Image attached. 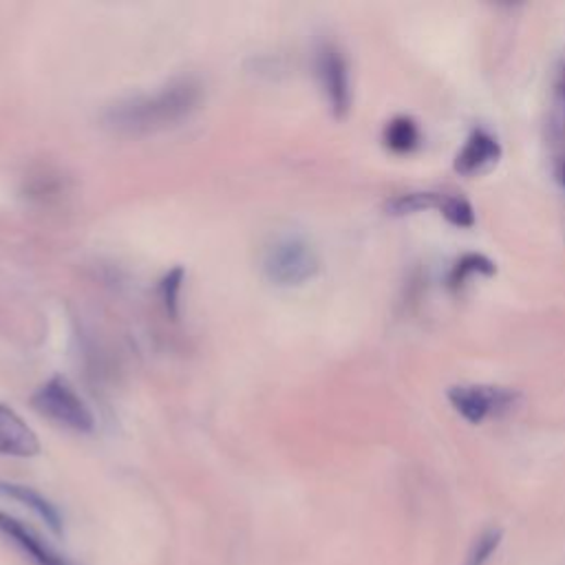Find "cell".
<instances>
[{"label":"cell","mask_w":565,"mask_h":565,"mask_svg":"<svg viewBox=\"0 0 565 565\" xmlns=\"http://www.w3.org/2000/svg\"><path fill=\"white\" fill-rule=\"evenodd\" d=\"M202 100V82L195 77H179L148 96L113 105L105 116V124L120 135H151L185 122L200 109Z\"/></svg>","instance_id":"cell-1"},{"label":"cell","mask_w":565,"mask_h":565,"mask_svg":"<svg viewBox=\"0 0 565 565\" xmlns=\"http://www.w3.org/2000/svg\"><path fill=\"white\" fill-rule=\"evenodd\" d=\"M321 259L303 237L276 239L263 259L265 276L280 288H297L318 274Z\"/></svg>","instance_id":"cell-2"},{"label":"cell","mask_w":565,"mask_h":565,"mask_svg":"<svg viewBox=\"0 0 565 565\" xmlns=\"http://www.w3.org/2000/svg\"><path fill=\"white\" fill-rule=\"evenodd\" d=\"M446 396L450 407L470 424H482L489 418L508 416L521 402L519 392L495 385H455Z\"/></svg>","instance_id":"cell-3"},{"label":"cell","mask_w":565,"mask_h":565,"mask_svg":"<svg viewBox=\"0 0 565 565\" xmlns=\"http://www.w3.org/2000/svg\"><path fill=\"white\" fill-rule=\"evenodd\" d=\"M34 407L64 429L77 433H91L96 429V416L64 378H51L45 383L34 396Z\"/></svg>","instance_id":"cell-4"},{"label":"cell","mask_w":565,"mask_h":565,"mask_svg":"<svg viewBox=\"0 0 565 565\" xmlns=\"http://www.w3.org/2000/svg\"><path fill=\"white\" fill-rule=\"evenodd\" d=\"M318 77L327 105L336 120H345L351 111V73L349 60L336 45H323L318 51Z\"/></svg>","instance_id":"cell-5"},{"label":"cell","mask_w":565,"mask_h":565,"mask_svg":"<svg viewBox=\"0 0 565 565\" xmlns=\"http://www.w3.org/2000/svg\"><path fill=\"white\" fill-rule=\"evenodd\" d=\"M0 532H3L32 563L36 565H71L51 543H47L36 530L8 513H0Z\"/></svg>","instance_id":"cell-6"},{"label":"cell","mask_w":565,"mask_h":565,"mask_svg":"<svg viewBox=\"0 0 565 565\" xmlns=\"http://www.w3.org/2000/svg\"><path fill=\"white\" fill-rule=\"evenodd\" d=\"M502 157V144L497 137L484 129L470 133L464 148L455 157V170L464 177L482 175L493 168Z\"/></svg>","instance_id":"cell-7"},{"label":"cell","mask_w":565,"mask_h":565,"mask_svg":"<svg viewBox=\"0 0 565 565\" xmlns=\"http://www.w3.org/2000/svg\"><path fill=\"white\" fill-rule=\"evenodd\" d=\"M40 453V440L34 429L8 405H0V455L34 457Z\"/></svg>","instance_id":"cell-8"},{"label":"cell","mask_w":565,"mask_h":565,"mask_svg":"<svg viewBox=\"0 0 565 565\" xmlns=\"http://www.w3.org/2000/svg\"><path fill=\"white\" fill-rule=\"evenodd\" d=\"M0 493H5L8 497H12V500L21 502L23 506L32 508L49 526L51 532L62 534V530H64L62 515L56 508V504H51L43 493L34 491L29 486H23V484H14V482H0Z\"/></svg>","instance_id":"cell-9"},{"label":"cell","mask_w":565,"mask_h":565,"mask_svg":"<svg viewBox=\"0 0 565 565\" xmlns=\"http://www.w3.org/2000/svg\"><path fill=\"white\" fill-rule=\"evenodd\" d=\"M385 146L396 155H409L422 144V131L416 120L407 116H398L392 122H387L383 133Z\"/></svg>","instance_id":"cell-10"},{"label":"cell","mask_w":565,"mask_h":565,"mask_svg":"<svg viewBox=\"0 0 565 565\" xmlns=\"http://www.w3.org/2000/svg\"><path fill=\"white\" fill-rule=\"evenodd\" d=\"M440 202H442V193L411 191V193H402V195H396L394 200H389L387 213L392 217H409V215H418L424 211H437Z\"/></svg>","instance_id":"cell-11"},{"label":"cell","mask_w":565,"mask_h":565,"mask_svg":"<svg viewBox=\"0 0 565 565\" xmlns=\"http://www.w3.org/2000/svg\"><path fill=\"white\" fill-rule=\"evenodd\" d=\"M440 215L455 228L468 230L473 228L478 217H476V208L466 197L461 195H450V193H442V202H440Z\"/></svg>","instance_id":"cell-12"},{"label":"cell","mask_w":565,"mask_h":565,"mask_svg":"<svg viewBox=\"0 0 565 565\" xmlns=\"http://www.w3.org/2000/svg\"><path fill=\"white\" fill-rule=\"evenodd\" d=\"M495 272H497V265H495L489 256L470 252V254H464V256L455 263V267H453V272H450V282L457 288V286H464V282H466L470 276H476V274H478V276H493Z\"/></svg>","instance_id":"cell-13"},{"label":"cell","mask_w":565,"mask_h":565,"mask_svg":"<svg viewBox=\"0 0 565 565\" xmlns=\"http://www.w3.org/2000/svg\"><path fill=\"white\" fill-rule=\"evenodd\" d=\"M181 282H183V267H175L170 269L161 286H159V297H161V303H164V310L166 314L175 321L179 316V292H181Z\"/></svg>","instance_id":"cell-14"},{"label":"cell","mask_w":565,"mask_h":565,"mask_svg":"<svg viewBox=\"0 0 565 565\" xmlns=\"http://www.w3.org/2000/svg\"><path fill=\"white\" fill-rule=\"evenodd\" d=\"M500 543H502V530H495V528L486 530L484 534L478 537L473 550H470V554H468L466 565H486L489 558L500 548Z\"/></svg>","instance_id":"cell-15"},{"label":"cell","mask_w":565,"mask_h":565,"mask_svg":"<svg viewBox=\"0 0 565 565\" xmlns=\"http://www.w3.org/2000/svg\"><path fill=\"white\" fill-rule=\"evenodd\" d=\"M556 131L561 142L565 144V67L558 71L556 77Z\"/></svg>","instance_id":"cell-16"},{"label":"cell","mask_w":565,"mask_h":565,"mask_svg":"<svg viewBox=\"0 0 565 565\" xmlns=\"http://www.w3.org/2000/svg\"><path fill=\"white\" fill-rule=\"evenodd\" d=\"M556 177H558L561 185L565 188V157H558V161H556Z\"/></svg>","instance_id":"cell-17"}]
</instances>
